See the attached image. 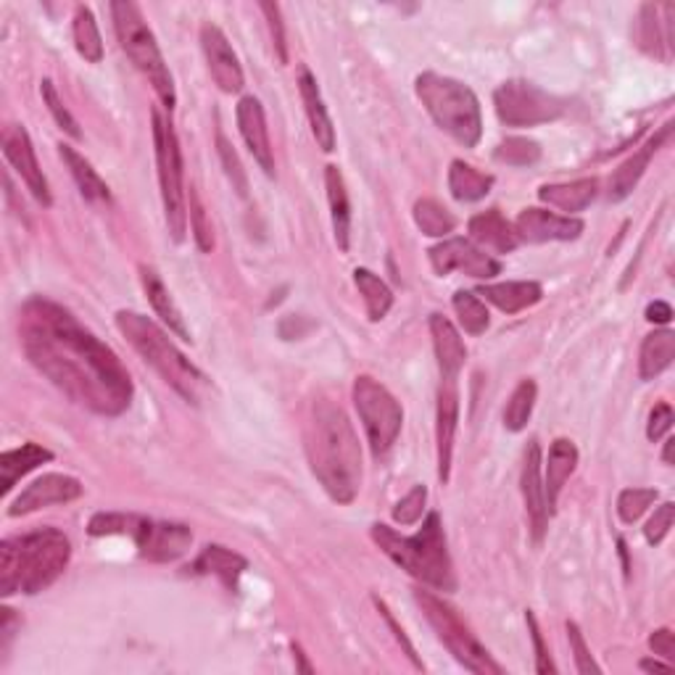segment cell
I'll return each instance as SVG.
<instances>
[{
    "label": "cell",
    "instance_id": "obj_8",
    "mask_svg": "<svg viewBox=\"0 0 675 675\" xmlns=\"http://www.w3.org/2000/svg\"><path fill=\"white\" fill-rule=\"evenodd\" d=\"M111 19H114V32H117L119 46L127 53V59L133 61V67L138 69L143 77H148V82L154 85L156 96L162 98L164 109L167 111L175 109L177 104L175 80H172L159 42H156L154 32H150L146 19H143V11L135 3H129V0H114Z\"/></svg>",
    "mask_w": 675,
    "mask_h": 675
},
{
    "label": "cell",
    "instance_id": "obj_9",
    "mask_svg": "<svg viewBox=\"0 0 675 675\" xmlns=\"http://www.w3.org/2000/svg\"><path fill=\"white\" fill-rule=\"evenodd\" d=\"M154 121V150H156V169H159V188L164 204V219H167L169 235L175 243H183L185 229H188V193H185V167L183 150L172 121L164 117L159 109L150 114Z\"/></svg>",
    "mask_w": 675,
    "mask_h": 675
},
{
    "label": "cell",
    "instance_id": "obj_57",
    "mask_svg": "<svg viewBox=\"0 0 675 675\" xmlns=\"http://www.w3.org/2000/svg\"><path fill=\"white\" fill-rule=\"evenodd\" d=\"M293 655H296V659H299V671H304V673H314V667L306 663V655H304V652L299 649L296 644H293Z\"/></svg>",
    "mask_w": 675,
    "mask_h": 675
},
{
    "label": "cell",
    "instance_id": "obj_56",
    "mask_svg": "<svg viewBox=\"0 0 675 675\" xmlns=\"http://www.w3.org/2000/svg\"><path fill=\"white\" fill-rule=\"evenodd\" d=\"M638 671H644V673H667V671H671V663H657V659L646 657V659H642V663H638Z\"/></svg>",
    "mask_w": 675,
    "mask_h": 675
},
{
    "label": "cell",
    "instance_id": "obj_11",
    "mask_svg": "<svg viewBox=\"0 0 675 675\" xmlns=\"http://www.w3.org/2000/svg\"><path fill=\"white\" fill-rule=\"evenodd\" d=\"M351 397H354V407L364 433H368L372 454H388L397 443L401 425H404V409L383 383H378L370 375H359L354 380Z\"/></svg>",
    "mask_w": 675,
    "mask_h": 675
},
{
    "label": "cell",
    "instance_id": "obj_49",
    "mask_svg": "<svg viewBox=\"0 0 675 675\" xmlns=\"http://www.w3.org/2000/svg\"><path fill=\"white\" fill-rule=\"evenodd\" d=\"M264 17H267V27L272 35V46L277 50V59L283 63H288V42H285V25H283V13H280L277 3H258Z\"/></svg>",
    "mask_w": 675,
    "mask_h": 675
},
{
    "label": "cell",
    "instance_id": "obj_44",
    "mask_svg": "<svg viewBox=\"0 0 675 675\" xmlns=\"http://www.w3.org/2000/svg\"><path fill=\"white\" fill-rule=\"evenodd\" d=\"M190 200V229H193V238H196V246L204 251V254H209L214 248V227L209 214H206L204 204H200V196L196 193V188H190L188 193Z\"/></svg>",
    "mask_w": 675,
    "mask_h": 675
},
{
    "label": "cell",
    "instance_id": "obj_37",
    "mask_svg": "<svg viewBox=\"0 0 675 675\" xmlns=\"http://www.w3.org/2000/svg\"><path fill=\"white\" fill-rule=\"evenodd\" d=\"M71 35H75V48L88 63L104 61V38H100L98 21L92 17L88 6H77L75 9V25H71Z\"/></svg>",
    "mask_w": 675,
    "mask_h": 675
},
{
    "label": "cell",
    "instance_id": "obj_2",
    "mask_svg": "<svg viewBox=\"0 0 675 675\" xmlns=\"http://www.w3.org/2000/svg\"><path fill=\"white\" fill-rule=\"evenodd\" d=\"M304 449L314 478L338 505H351L362 488V447L341 404L317 399L309 412Z\"/></svg>",
    "mask_w": 675,
    "mask_h": 675
},
{
    "label": "cell",
    "instance_id": "obj_7",
    "mask_svg": "<svg viewBox=\"0 0 675 675\" xmlns=\"http://www.w3.org/2000/svg\"><path fill=\"white\" fill-rule=\"evenodd\" d=\"M90 536H129L148 562H175L188 555L193 534L183 522H162L133 512H98L88 522Z\"/></svg>",
    "mask_w": 675,
    "mask_h": 675
},
{
    "label": "cell",
    "instance_id": "obj_39",
    "mask_svg": "<svg viewBox=\"0 0 675 675\" xmlns=\"http://www.w3.org/2000/svg\"><path fill=\"white\" fill-rule=\"evenodd\" d=\"M451 306H454L459 325H462L464 333L470 335H483L488 325H491V314L483 304V299L478 293L470 291H457L454 299H451Z\"/></svg>",
    "mask_w": 675,
    "mask_h": 675
},
{
    "label": "cell",
    "instance_id": "obj_1",
    "mask_svg": "<svg viewBox=\"0 0 675 675\" xmlns=\"http://www.w3.org/2000/svg\"><path fill=\"white\" fill-rule=\"evenodd\" d=\"M19 341L32 368L77 407L100 418H119L133 404V380L117 351L56 301H25Z\"/></svg>",
    "mask_w": 675,
    "mask_h": 675
},
{
    "label": "cell",
    "instance_id": "obj_35",
    "mask_svg": "<svg viewBox=\"0 0 675 675\" xmlns=\"http://www.w3.org/2000/svg\"><path fill=\"white\" fill-rule=\"evenodd\" d=\"M493 188V175H486L462 159L451 162L449 169V190L459 204H478Z\"/></svg>",
    "mask_w": 675,
    "mask_h": 675
},
{
    "label": "cell",
    "instance_id": "obj_25",
    "mask_svg": "<svg viewBox=\"0 0 675 675\" xmlns=\"http://www.w3.org/2000/svg\"><path fill=\"white\" fill-rule=\"evenodd\" d=\"M467 227H470L472 243H478L483 251H491V254H512L520 246L515 225L501 217L499 209L476 214Z\"/></svg>",
    "mask_w": 675,
    "mask_h": 675
},
{
    "label": "cell",
    "instance_id": "obj_16",
    "mask_svg": "<svg viewBox=\"0 0 675 675\" xmlns=\"http://www.w3.org/2000/svg\"><path fill=\"white\" fill-rule=\"evenodd\" d=\"M200 48H204L206 67H209V75L217 82V88L222 92H229V96L241 92L243 85H246V75H243V67L233 46H229L227 35L217 25H204L200 27Z\"/></svg>",
    "mask_w": 675,
    "mask_h": 675
},
{
    "label": "cell",
    "instance_id": "obj_34",
    "mask_svg": "<svg viewBox=\"0 0 675 675\" xmlns=\"http://www.w3.org/2000/svg\"><path fill=\"white\" fill-rule=\"evenodd\" d=\"M675 359V333L673 330H655L644 338L642 351H638V378L655 380L671 368Z\"/></svg>",
    "mask_w": 675,
    "mask_h": 675
},
{
    "label": "cell",
    "instance_id": "obj_17",
    "mask_svg": "<svg viewBox=\"0 0 675 675\" xmlns=\"http://www.w3.org/2000/svg\"><path fill=\"white\" fill-rule=\"evenodd\" d=\"M520 486H522V499H526V512L530 520V534H534L536 544H541L544 534H547V528H549L551 509L547 505V491H544L541 447H538L536 438L534 441H528L526 457H522Z\"/></svg>",
    "mask_w": 675,
    "mask_h": 675
},
{
    "label": "cell",
    "instance_id": "obj_22",
    "mask_svg": "<svg viewBox=\"0 0 675 675\" xmlns=\"http://www.w3.org/2000/svg\"><path fill=\"white\" fill-rule=\"evenodd\" d=\"M673 6H665V19H659V6L646 3L638 11L636 42L644 53L659 61L673 59Z\"/></svg>",
    "mask_w": 675,
    "mask_h": 675
},
{
    "label": "cell",
    "instance_id": "obj_53",
    "mask_svg": "<svg viewBox=\"0 0 675 675\" xmlns=\"http://www.w3.org/2000/svg\"><path fill=\"white\" fill-rule=\"evenodd\" d=\"M649 646H652V652H655L657 657H663L665 663L673 665V659H675V636H673L671 628L655 630V634L649 636Z\"/></svg>",
    "mask_w": 675,
    "mask_h": 675
},
{
    "label": "cell",
    "instance_id": "obj_18",
    "mask_svg": "<svg viewBox=\"0 0 675 675\" xmlns=\"http://www.w3.org/2000/svg\"><path fill=\"white\" fill-rule=\"evenodd\" d=\"M459 422V388L457 378H441L436 409V449H438V480L443 486L451 478V457H454V436Z\"/></svg>",
    "mask_w": 675,
    "mask_h": 675
},
{
    "label": "cell",
    "instance_id": "obj_45",
    "mask_svg": "<svg viewBox=\"0 0 675 675\" xmlns=\"http://www.w3.org/2000/svg\"><path fill=\"white\" fill-rule=\"evenodd\" d=\"M425 501H428V488L425 486H414L412 491L407 493L404 499L393 507V522L397 526H414V522L422 520V512H425Z\"/></svg>",
    "mask_w": 675,
    "mask_h": 675
},
{
    "label": "cell",
    "instance_id": "obj_10",
    "mask_svg": "<svg viewBox=\"0 0 675 675\" xmlns=\"http://www.w3.org/2000/svg\"><path fill=\"white\" fill-rule=\"evenodd\" d=\"M414 601L420 605L430 628L436 630L438 642L447 646L449 655L454 657L464 671L478 675H505V667L488 655L486 646L472 636V630L464 626L462 617H459L447 601L428 591H414Z\"/></svg>",
    "mask_w": 675,
    "mask_h": 675
},
{
    "label": "cell",
    "instance_id": "obj_12",
    "mask_svg": "<svg viewBox=\"0 0 675 675\" xmlns=\"http://www.w3.org/2000/svg\"><path fill=\"white\" fill-rule=\"evenodd\" d=\"M497 117L507 127H538L557 121L567 111V100L528 80H507L493 92Z\"/></svg>",
    "mask_w": 675,
    "mask_h": 675
},
{
    "label": "cell",
    "instance_id": "obj_19",
    "mask_svg": "<svg viewBox=\"0 0 675 675\" xmlns=\"http://www.w3.org/2000/svg\"><path fill=\"white\" fill-rule=\"evenodd\" d=\"M235 119H238V129L246 140V146L254 156V162L264 169V175L275 177V150H272L267 117H264L262 100L254 96H246L238 100L235 109Z\"/></svg>",
    "mask_w": 675,
    "mask_h": 675
},
{
    "label": "cell",
    "instance_id": "obj_48",
    "mask_svg": "<svg viewBox=\"0 0 675 675\" xmlns=\"http://www.w3.org/2000/svg\"><path fill=\"white\" fill-rule=\"evenodd\" d=\"M567 638H570V652L573 659H576V671L578 673H601V667L596 665V659L591 657V649L586 646V638L580 634V628L576 623H567Z\"/></svg>",
    "mask_w": 675,
    "mask_h": 675
},
{
    "label": "cell",
    "instance_id": "obj_50",
    "mask_svg": "<svg viewBox=\"0 0 675 675\" xmlns=\"http://www.w3.org/2000/svg\"><path fill=\"white\" fill-rule=\"evenodd\" d=\"M526 623H528V628H530V638H534V649H536V671L541 673V675H547V673H557L555 663H551V655H549L547 644H544V636H541V628H538L536 615L530 613V609H528V613H526Z\"/></svg>",
    "mask_w": 675,
    "mask_h": 675
},
{
    "label": "cell",
    "instance_id": "obj_21",
    "mask_svg": "<svg viewBox=\"0 0 675 675\" xmlns=\"http://www.w3.org/2000/svg\"><path fill=\"white\" fill-rule=\"evenodd\" d=\"M671 133H673V121H667V125L659 127L657 133L652 135V138L646 140L634 156H630V159H626L615 169V175L609 177V200H613V204H620V200H626L630 193L636 190V185L642 183L644 172L649 169V162L655 159L657 150L671 140Z\"/></svg>",
    "mask_w": 675,
    "mask_h": 675
},
{
    "label": "cell",
    "instance_id": "obj_15",
    "mask_svg": "<svg viewBox=\"0 0 675 675\" xmlns=\"http://www.w3.org/2000/svg\"><path fill=\"white\" fill-rule=\"evenodd\" d=\"M82 491L85 486L77 478L63 476V472H48V476L32 480V483L13 499V505L9 507V517L32 515L56 505H69V501L80 499Z\"/></svg>",
    "mask_w": 675,
    "mask_h": 675
},
{
    "label": "cell",
    "instance_id": "obj_58",
    "mask_svg": "<svg viewBox=\"0 0 675 675\" xmlns=\"http://www.w3.org/2000/svg\"><path fill=\"white\" fill-rule=\"evenodd\" d=\"M673 449H675V441H673V438H667V441H665V454H663L665 464H673Z\"/></svg>",
    "mask_w": 675,
    "mask_h": 675
},
{
    "label": "cell",
    "instance_id": "obj_54",
    "mask_svg": "<svg viewBox=\"0 0 675 675\" xmlns=\"http://www.w3.org/2000/svg\"><path fill=\"white\" fill-rule=\"evenodd\" d=\"M19 628V617L13 615L11 607L0 609V655H6V649H9L13 630Z\"/></svg>",
    "mask_w": 675,
    "mask_h": 675
},
{
    "label": "cell",
    "instance_id": "obj_6",
    "mask_svg": "<svg viewBox=\"0 0 675 675\" xmlns=\"http://www.w3.org/2000/svg\"><path fill=\"white\" fill-rule=\"evenodd\" d=\"M414 92L425 106L430 119L436 121L449 138L459 146L476 148L483 135V117H480V100L476 92L454 77L425 71L414 80Z\"/></svg>",
    "mask_w": 675,
    "mask_h": 675
},
{
    "label": "cell",
    "instance_id": "obj_24",
    "mask_svg": "<svg viewBox=\"0 0 675 675\" xmlns=\"http://www.w3.org/2000/svg\"><path fill=\"white\" fill-rule=\"evenodd\" d=\"M188 570L193 576H214L225 584L229 591L238 588V580L243 573L248 570V559L241 557L238 551L222 547V544H209V547L200 549V555L196 557Z\"/></svg>",
    "mask_w": 675,
    "mask_h": 675
},
{
    "label": "cell",
    "instance_id": "obj_14",
    "mask_svg": "<svg viewBox=\"0 0 675 675\" xmlns=\"http://www.w3.org/2000/svg\"><path fill=\"white\" fill-rule=\"evenodd\" d=\"M0 146H3V156L6 162L17 169V175L25 179V185L30 188L35 198L40 200L42 206L53 204V196H50L48 179L42 175L38 154H35L32 138L21 125H6L3 135H0Z\"/></svg>",
    "mask_w": 675,
    "mask_h": 675
},
{
    "label": "cell",
    "instance_id": "obj_13",
    "mask_svg": "<svg viewBox=\"0 0 675 675\" xmlns=\"http://www.w3.org/2000/svg\"><path fill=\"white\" fill-rule=\"evenodd\" d=\"M430 267L436 275H449V272H464L476 280H491L501 272V264L483 248L467 238H449L428 251Z\"/></svg>",
    "mask_w": 675,
    "mask_h": 675
},
{
    "label": "cell",
    "instance_id": "obj_4",
    "mask_svg": "<svg viewBox=\"0 0 675 675\" xmlns=\"http://www.w3.org/2000/svg\"><path fill=\"white\" fill-rule=\"evenodd\" d=\"M117 330L127 338V343L138 351V356L150 370L167 383L172 391L179 393L188 404H200L204 393L209 391V378L200 372L188 356L175 346L167 330L156 325L154 320L140 312H117Z\"/></svg>",
    "mask_w": 675,
    "mask_h": 675
},
{
    "label": "cell",
    "instance_id": "obj_26",
    "mask_svg": "<svg viewBox=\"0 0 675 675\" xmlns=\"http://www.w3.org/2000/svg\"><path fill=\"white\" fill-rule=\"evenodd\" d=\"M430 338H433L441 378H459V372H462L467 362V346L459 330L454 327V322L443 317V314H433L430 317Z\"/></svg>",
    "mask_w": 675,
    "mask_h": 675
},
{
    "label": "cell",
    "instance_id": "obj_38",
    "mask_svg": "<svg viewBox=\"0 0 675 675\" xmlns=\"http://www.w3.org/2000/svg\"><path fill=\"white\" fill-rule=\"evenodd\" d=\"M414 222L422 229V235L428 238H447L449 233H454L457 217L451 214L447 206H441L433 198H422L414 204Z\"/></svg>",
    "mask_w": 675,
    "mask_h": 675
},
{
    "label": "cell",
    "instance_id": "obj_55",
    "mask_svg": "<svg viewBox=\"0 0 675 675\" xmlns=\"http://www.w3.org/2000/svg\"><path fill=\"white\" fill-rule=\"evenodd\" d=\"M646 320L655 322V325H667L673 320V309L665 301H655V304L646 306Z\"/></svg>",
    "mask_w": 675,
    "mask_h": 675
},
{
    "label": "cell",
    "instance_id": "obj_43",
    "mask_svg": "<svg viewBox=\"0 0 675 675\" xmlns=\"http://www.w3.org/2000/svg\"><path fill=\"white\" fill-rule=\"evenodd\" d=\"M40 96H42V104L48 106L50 117H53L56 125H59L67 135H71L75 140H80L82 138L80 125H77V119L71 117V111L67 109V106H63V100L59 96V90H56V85L50 80H42L40 82Z\"/></svg>",
    "mask_w": 675,
    "mask_h": 675
},
{
    "label": "cell",
    "instance_id": "obj_51",
    "mask_svg": "<svg viewBox=\"0 0 675 675\" xmlns=\"http://www.w3.org/2000/svg\"><path fill=\"white\" fill-rule=\"evenodd\" d=\"M372 601H375L378 613H380V615H383V620L388 623V628H391V630H393V636H397V642H399L401 646H404L407 657H409V659H412V665H414V667H420V671H422V659L418 657V649H414V646H412V642H409V638H407V634H404V628H401V626H399V623H397V617H393V615H391V609H388V605H385V601H383V599H378V596H372Z\"/></svg>",
    "mask_w": 675,
    "mask_h": 675
},
{
    "label": "cell",
    "instance_id": "obj_28",
    "mask_svg": "<svg viewBox=\"0 0 675 675\" xmlns=\"http://www.w3.org/2000/svg\"><path fill=\"white\" fill-rule=\"evenodd\" d=\"M140 280H143V291H146L148 304L156 312V317H159L164 325L169 327V333L183 338V341H190V330H188V325H185L183 312L177 309L167 285L162 283L159 272L150 270V267H140Z\"/></svg>",
    "mask_w": 675,
    "mask_h": 675
},
{
    "label": "cell",
    "instance_id": "obj_31",
    "mask_svg": "<svg viewBox=\"0 0 675 675\" xmlns=\"http://www.w3.org/2000/svg\"><path fill=\"white\" fill-rule=\"evenodd\" d=\"M325 188H327V204H330V219H333V233L338 248L346 254L351 248V204L346 179H343L341 169L335 164L325 167Z\"/></svg>",
    "mask_w": 675,
    "mask_h": 675
},
{
    "label": "cell",
    "instance_id": "obj_23",
    "mask_svg": "<svg viewBox=\"0 0 675 675\" xmlns=\"http://www.w3.org/2000/svg\"><path fill=\"white\" fill-rule=\"evenodd\" d=\"M299 92L301 100H304V109L309 117V127H312L314 140H317V146L330 154V150H335V127L333 119H330L325 100H322L317 77L312 75L306 67H301L299 71Z\"/></svg>",
    "mask_w": 675,
    "mask_h": 675
},
{
    "label": "cell",
    "instance_id": "obj_47",
    "mask_svg": "<svg viewBox=\"0 0 675 675\" xmlns=\"http://www.w3.org/2000/svg\"><path fill=\"white\" fill-rule=\"evenodd\" d=\"M217 148H219V159H222V164H225L227 177L233 179V185L238 188L241 196H246V190H248L246 172H243V164L238 159V154H235L233 146H229L227 138L222 133H217Z\"/></svg>",
    "mask_w": 675,
    "mask_h": 675
},
{
    "label": "cell",
    "instance_id": "obj_41",
    "mask_svg": "<svg viewBox=\"0 0 675 675\" xmlns=\"http://www.w3.org/2000/svg\"><path fill=\"white\" fill-rule=\"evenodd\" d=\"M493 156H497V162L507 164V167H530V164L541 159V146L528 138H507L499 143Z\"/></svg>",
    "mask_w": 675,
    "mask_h": 675
},
{
    "label": "cell",
    "instance_id": "obj_27",
    "mask_svg": "<svg viewBox=\"0 0 675 675\" xmlns=\"http://www.w3.org/2000/svg\"><path fill=\"white\" fill-rule=\"evenodd\" d=\"M478 296L501 309L505 314H520L544 299V288L536 280H509V283L480 285Z\"/></svg>",
    "mask_w": 675,
    "mask_h": 675
},
{
    "label": "cell",
    "instance_id": "obj_5",
    "mask_svg": "<svg viewBox=\"0 0 675 675\" xmlns=\"http://www.w3.org/2000/svg\"><path fill=\"white\" fill-rule=\"evenodd\" d=\"M370 534L378 549L388 559H393L401 570H407L409 576L422 580L425 586L438 588V591H457L454 565H451L449 557L441 515L430 512L414 536H401L391 526H383V522H375Z\"/></svg>",
    "mask_w": 675,
    "mask_h": 675
},
{
    "label": "cell",
    "instance_id": "obj_29",
    "mask_svg": "<svg viewBox=\"0 0 675 675\" xmlns=\"http://www.w3.org/2000/svg\"><path fill=\"white\" fill-rule=\"evenodd\" d=\"M596 196H599V179L594 177L573 179V183H559V185H544V188L538 190V198H541L544 204L555 206L559 212H567V217L588 209V206L596 200Z\"/></svg>",
    "mask_w": 675,
    "mask_h": 675
},
{
    "label": "cell",
    "instance_id": "obj_40",
    "mask_svg": "<svg viewBox=\"0 0 675 675\" xmlns=\"http://www.w3.org/2000/svg\"><path fill=\"white\" fill-rule=\"evenodd\" d=\"M536 393H538V388L534 380H520V385L515 388L512 397H509L507 407H505V428L507 430L520 433V430L528 425L530 414H534V407H536Z\"/></svg>",
    "mask_w": 675,
    "mask_h": 675
},
{
    "label": "cell",
    "instance_id": "obj_3",
    "mask_svg": "<svg viewBox=\"0 0 675 675\" xmlns=\"http://www.w3.org/2000/svg\"><path fill=\"white\" fill-rule=\"evenodd\" d=\"M71 559L69 538L56 528H40L0 544V596H35L63 576Z\"/></svg>",
    "mask_w": 675,
    "mask_h": 675
},
{
    "label": "cell",
    "instance_id": "obj_33",
    "mask_svg": "<svg viewBox=\"0 0 675 675\" xmlns=\"http://www.w3.org/2000/svg\"><path fill=\"white\" fill-rule=\"evenodd\" d=\"M59 154H61L63 164L69 167L71 177H75V183H77V188H80L82 198L90 200V204H109V200H111L109 185H106V179L100 177L96 169H92V164L85 159L80 150L67 146V143H61Z\"/></svg>",
    "mask_w": 675,
    "mask_h": 675
},
{
    "label": "cell",
    "instance_id": "obj_32",
    "mask_svg": "<svg viewBox=\"0 0 675 675\" xmlns=\"http://www.w3.org/2000/svg\"><path fill=\"white\" fill-rule=\"evenodd\" d=\"M578 467V449L576 443L567 441V438H557L549 449V459H547V476H544V491H547V505L551 512H555L559 493L567 480H570L573 472Z\"/></svg>",
    "mask_w": 675,
    "mask_h": 675
},
{
    "label": "cell",
    "instance_id": "obj_46",
    "mask_svg": "<svg viewBox=\"0 0 675 675\" xmlns=\"http://www.w3.org/2000/svg\"><path fill=\"white\" fill-rule=\"evenodd\" d=\"M675 520V505L673 501H665V505H659L655 509V515L649 517V522H646L644 528V538L649 547H659V544L665 541V536L671 534Z\"/></svg>",
    "mask_w": 675,
    "mask_h": 675
},
{
    "label": "cell",
    "instance_id": "obj_52",
    "mask_svg": "<svg viewBox=\"0 0 675 675\" xmlns=\"http://www.w3.org/2000/svg\"><path fill=\"white\" fill-rule=\"evenodd\" d=\"M673 420H675L673 418V407L665 404V401H663V404H657L649 412V425H646V438H649V441H659V438L671 433Z\"/></svg>",
    "mask_w": 675,
    "mask_h": 675
},
{
    "label": "cell",
    "instance_id": "obj_20",
    "mask_svg": "<svg viewBox=\"0 0 675 675\" xmlns=\"http://www.w3.org/2000/svg\"><path fill=\"white\" fill-rule=\"evenodd\" d=\"M515 229L520 243H555V241H576L584 233V222L576 217H559L547 209H522L515 219Z\"/></svg>",
    "mask_w": 675,
    "mask_h": 675
},
{
    "label": "cell",
    "instance_id": "obj_42",
    "mask_svg": "<svg viewBox=\"0 0 675 675\" xmlns=\"http://www.w3.org/2000/svg\"><path fill=\"white\" fill-rule=\"evenodd\" d=\"M657 501V491L655 488H626L617 497V515L626 526H634V522L642 517L646 509Z\"/></svg>",
    "mask_w": 675,
    "mask_h": 675
},
{
    "label": "cell",
    "instance_id": "obj_36",
    "mask_svg": "<svg viewBox=\"0 0 675 675\" xmlns=\"http://www.w3.org/2000/svg\"><path fill=\"white\" fill-rule=\"evenodd\" d=\"M354 285L359 291V296L364 301V309H368L370 322H380L388 317L393 306V291L388 288L385 280H380L375 272L359 267L354 270Z\"/></svg>",
    "mask_w": 675,
    "mask_h": 675
},
{
    "label": "cell",
    "instance_id": "obj_30",
    "mask_svg": "<svg viewBox=\"0 0 675 675\" xmlns=\"http://www.w3.org/2000/svg\"><path fill=\"white\" fill-rule=\"evenodd\" d=\"M53 462V451L38 443H25V447L3 451L0 454V493H9L21 478L30 476L32 470H38L40 464Z\"/></svg>",
    "mask_w": 675,
    "mask_h": 675
}]
</instances>
